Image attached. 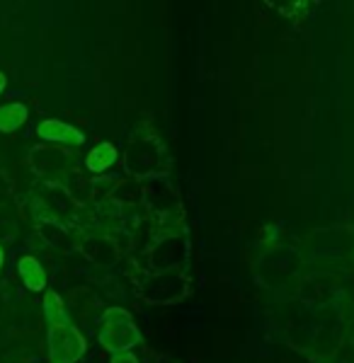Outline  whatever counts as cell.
Here are the masks:
<instances>
[{
  "label": "cell",
  "mask_w": 354,
  "mask_h": 363,
  "mask_svg": "<svg viewBox=\"0 0 354 363\" xmlns=\"http://www.w3.org/2000/svg\"><path fill=\"white\" fill-rule=\"evenodd\" d=\"M29 119V109L22 102H10L0 107V133H15Z\"/></svg>",
  "instance_id": "obj_6"
},
{
  "label": "cell",
  "mask_w": 354,
  "mask_h": 363,
  "mask_svg": "<svg viewBox=\"0 0 354 363\" xmlns=\"http://www.w3.org/2000/svg\"><path fill=\"white\" fill-rule=\"evenodd\" d=\"M17 274H20L27 291H32V294H41V291H44L46 294V272L37 257H32V255L20 257V259H17Z\"/></svg>",
  "instance_id": "obj_4"
},
{
  "label": "cell",
  "mask_w": 354,
  "mask_h": 363,
  "mask_svg": "<svg viewBox=\"0 0 354 363\" xmlns=\"http://www.w3.org/2000/svg\"><path fill=\"white\" fill-rule=\"evenodd\" d=\"M5 87H8V78H5V73H0V95L5 92Z\"/></svg>",
  "instance_id": "obj_9"
},
{
  "label": "cell",
  "mask_w": 354,
  "mask_h": 363,
  "mask_svg": "<svg viewBox=\"0 0 354 363\" xmlns=\"http://www.w3.org/2000/svg\"><path fill=\"white\" fill-rule=\"evenodd\" d=\"M39 138L49 140V143H58V145H70V148H80L85 143V133L80 128L66 124V121L58 119H46L37 126Z\"/></svg>",
  "instance_id": "obj_3"
},
{
  "label": "cell",
  "mask_w": 354,
  "mask_h": 363,
  "mask_svg": "<svg viewBox=\"0 0 354 363\" xmlns=\"http://www.w3.org/2000/svg\"><path fill=\"white\" fill-rule=\"evenodd\" d=\"M3 264H5V250H3V245H0V272H3Z\"/></svg>",
  "instance_id": "obj_10"
},
{
  "label": "cell",
  "mask_w": 354,
  "mask_h": 363,
  "mask_svg": "<svg viewBox=\"0 0 354 363\" xmlns=\"http://www.w3.org/2000/svg\"><path fill=\"white\" fill-rule=\"evenodd\" d=\"M97 339L112 356L129 354L136 344H141V332L129 310L109 308V310H104L102 318H100Z\"/></svg>",
  "instance_id": "obj_1"
},
{
  "label": "cell",
  "mask_w": 354,
  "mask_h": 363,
  "mask_svg": "<svg viewBox=\"0 0 354 363\" xmlns=\"http://www.w3.org/2000/svg\"><path fill=\"white\" fill-rule=\"evenodd\" d=\"M117 160H119V150L112 143H100L87 153L85 167H87V172H92V174H102V172H107Z\"/></svg>",
  "instance_id": "obj_5"
},
{
  "label": "cell",
  "mask_w": 354,
  "mask_h": 363,
  "mask_svg": "<svg viewBox=\"0 0 354 363\" xmlns=\"http://www.w3.org/2000/svg\"><path fill=\"white\" fill-rule=\"evenodd\" d=\"M109 363H139V359L134 354H114Z\"/></svg>",
  "instance_id": "obj_8"
},
{
  "label": "cell",
  "mask_w": 354,
  "mask_h": 363,
  "mask_svg": "<svg viewBox=\"0 0 354 363\" xmlns=\"http://www.w3.org/2000/svg\"><path fill=\"white\" fill-rule=\"evenodd\" d=\"M41 310H44V318L49 322V327L54 325H68V313H66V303L56 291H46L44 301H41Z\"/></svg>",
  "instance_id": "obj_7"
},
{
  "label": "cell",
  "mask_w": 354,
  "mask_h": 363,
  "mask_svg": "<svg viewBox=\"0 0 354 363\" xmlns=\"http://www.w3.org/2000/svg\"><path fill=\"white\" fill-rule=\"evenodd\" d=\"M49 361L51 363H75L85 356L87 342L80 335V330H75L73 325H54L49 327Z\"/></svg>",
  "instance_id": "obj_2"
}]
</instances>
